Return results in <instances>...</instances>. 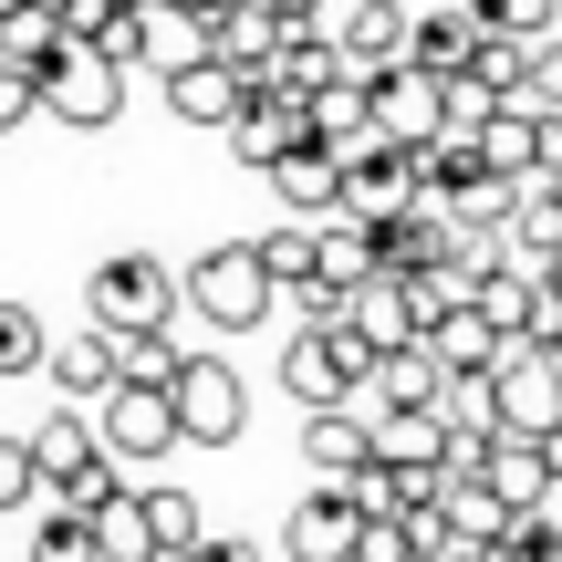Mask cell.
Instances as JSON below:
<instances>
[{"mask_svg":"<svg viewBox=\"0 0 562 562\" xmlns=\"http://www.w3.org/2000/svg\"><path fill=\"white\" fill-rule=\"evenodd\" d=\"M83 334H167L178 323V271L157 261V250H115V261H94L83 281Z\"/></svg>","mask_w":562,"mask_h":562,"instance_id":"obj_1","label":"cell"},{"mask_svg":"<svg viewBox=\"0 0 562 562\" xmlns=\"http://www.w3.org/2000/svg\"><path fill=\"white\" fill-rule=\"evenodd\" d=\"M178 313H199L209 334H250V323H271V281H261V261H250V240L199 250V261L178 271Z\"/></svg>","mask_w":562,"mask_h":562,"instance_id":"obj_2","label":"cell"},{"mask_svg":"<svg viewBox=\"0 0 562 562\" xmlns=\"http://www.w3.org/2000/svg\"><path fill=\"white\" fill-rule=\"evenodd\" d=\"M167 417H178V448H229L250 427V385L229 375L220 355H178V375H167Z\"/></svg>","mask_w":562,"mask_h":562,"instance_id":"obj_3","label":"cell"},{"mask_svg":"<svg viewBox=\"0 0 562 562\" xmlns=\"http://www.w3.org/2000/svg\"><path fill=\"white\" fill-rule=\"evenodd\" d=\"M32 94H42V115L53 125H74V136H104V125L125 115V74L104 53H83V42H63L53 63L32 74Z\"/></svg>","mask_w":562,"mask_h":562,"instance_id":"obj_4","label":"cell"},{"mask_svg":"<svg viewBox=\"0 0 562 562\" xmlns=\"http://www.w3.org/2000/svg\"><path fill=\"white\" fill-rule=\"evenodd\" d=\"M83 427H94V459H104V469H146V459H167V448H178L167 385H104Z\"/></svg>","mask_w":562,"mask_h":562,"instance_id":"obj_5","label":"cell"},{"mask_svg":"<svg viewBox=\"0 0 562 562\" xmlns=\"http://www.w3.org/2000/svg\"><path fill=\"white\" fill-rule=\"evenodd\" d=\"M490 406H501V438H552L562 427V364L542 344H510L490 364Z\"/></svg>","mask_w":562,"mask_h":562,"instance_id":"obj_6","label":"cell"},{"mask_svg":"<svg viewBox=\"0 0 562 562\" xmlns=\"http://www.w3.org/2000/svg\"><path fill=\"white\" fill-rule=\"evenodd\" d=\"M406 63V0H355V11L334 21V74L344 83H375Z\"/></svg>","mask_w":562,"mask_h":562,"instance_id":"obj_7","label":"cell"},{"mask_svg":"<svg viewBox=\"0 0 562 562\" xmlns=\"http://www.w3.org/2000/svg\"><path fill=\"white\" fill-rule=\"evenodd\" d=\"M355 375H364V355L344 334H292L281 344V385H292V406H313V417L355 396Z\"/></svg>","mask_w":562,"mask_h":562,"instance_id":"obj_8","label":"cell"},{"mask_svg":"<svg viewBox=\"0 0 562 562\" xmlns=\"http://www.w3.org/2000/svg\"><path fill=\"white\" fill-rule=\"evenodd\" d=\"M334 334L355 344L364 364H375V355H406V344H417V323H406V292H396V281H385V271H375V281H355V292H344Z\"/></svg>","mask_w":562,"mask_h":562,"instance_id":"obj_9","label":"cell"},{"mask_svg":"<svg viewBox=\"0 0 562 562\" xmlns=\"http://www.w3.org/2000/svg\"><path fill=\"white\" fill-rule=\"evenodd\" d=\"M355 501L344 490H302L292 521H281V562H355Z\"/></svg>","mask_w":562,"mask_h":562,"instance_id":"obj_10","label":"cell"},{"mask_svg":"<svg viewBox=\"0 0 562 562\" xmlns=\"http://www.w3.org/2000/svg\"><path fill=\"white\" fill-rule=\"evenodd\" d=\"M406 188H417V167H406V146H364V157H344V220L385 229L406 209Z\"/></svg>","mask_w":562,"mask_h":562,"instance_id":"obj_11","label":"cell"},{"mask_svg":"<svg viewBox=\"0 0 562 562\" xmlns=\"http://www.w3.org/2000/svg\"><path fill=\"white\" fill-rule=\"evenodd\" d=\"M364 115H375V136H385V146H427V136H438V83L396 63V74L364 83Z\"/></svg>","mask_w":562,"mask_h":562,"instance_id":"obj_12","label":"cell"},{"mask_svg":"<svg viewBox=\"0 0 562 562\" xmlns=\"http://www.w3.org/2000/svg\"><path fill=\"white\" fill-rule=\"evenodd\" d=\"M261 178H271L281 220H302V229H313V220H334V209H344V167L323 157V146H292V157H271V167H261Z\"/></svg>","mask_w":562,"mask_h":562,"instance_id":"obj_13","label":"cell"},{"mask_svg":"<svg viewBox=\"0 0 562 562\" xmlns=\"http://www.w3.org/2000/svg\"><path fill=\"white\" fill-rule=\"evenodd\" d=\"M220 136H229L240 167H271V157H292V146H313L302 136V104H281V94H240V115H229Z\"/></svg>","mask_w":562,"mask_h":562,"instance_id":"obj_14","label":"cell"},{"mask_svg":"<svg viewBox=\"0 0 562 562\" xmlns=\"http://www.w3.org/2000/svg\"><path fill=\"white\" fill-rule=\"evenodd\" d=\"M271 42H281V21L261 11V0H229V11H209V63H220V74H240V83H261V63H271Z\"/></svg>","mask_w":562,"mask_h":562,"instance_id":"obj_15","label":"cell"},{"mask_svg":"<svg viewBox=\"0 0 562 562\" xmlns=\"http://www.w3.org/2000/svg\"><path fill=\"white\" fill-rule=\"evenodd\" d=\"M469 53H480L469 11H406V74L448 83V74H469Z\"/></svg>","mask_w":562,"mask_h":562,"instance_id":"obj_16","label":"cell"},{"mask_svg":"<svg viewBox=\"0 0 562 562\" xmlns=\"http://www.w3.org/2000/svg\"><path fill=\"white\" fill-rule=\"evenodd\" d=\"M480 490L510 510V521H521V510H542L552 469H542V448H531V438H490V448H480Z\"/></svg>","mask_w":562,"mask_h":562,"instance_id":"obj_17","label":"cell"},{"mask_svg":"<svg viewBox=\"0 0 562 562\" xmlns=\"http://www.w3.org/2000/svg\"><path fill=\"white\" fill-rule=\"evenodd\" d=\"M313 281H323V292H355V281H375V229L344 220V209H334V220H313Z\"/></svg>","mask_w":562,"mask_h":562,"instance_id":"obj_18","label":"cell"},{"mask_svg":"<svg viewBox=\"0 0 562 562\" xmlns=\"http://www.w3.org/2000/svg\"><path fill=\"white\" fill-rule=\"evenodd\" d=\"M240 94H250V83L220 74V63H188V74H167V115H178V125H209V136L240 115Z\"/></svg>","mask_w":562,"mask_h":562,"instance_id":"obj_19","label":"cell"},{"mask_svg":"<svg viewBox=\"0 0 562 562\" xmlns=\"http://www.w3.org/2000/svg\"><path fill=\"white\" fill-rule=\"evenodd\" d=\"M501 355H510V344L490 334V323L469 313V302H459V313L438 323V334H427V364H438V375H490V364H501Z\"/></svg>","mask_w":562,"mask_h":562,"instance_id":"obj_20","label":"cell"},{"mask_svg":"<svg viewBox=\"0 0 562 562\" xmlns=\"http://www.w3.org/2000/svg\"><path fill=\"white\" fill-rule=\"evenodd\" d=\"M83 531H94V562H157V552H146V510H136V490H104V501L83 510Z\"/></svg>","mask_w":562,"mask_h":562,"instance_id":"obj_21","label":"cell"},{"mask_svg":"<svg viewBox=\"0 0 562 562\" xmlns=\"http://www.w3.org/2000/svg\"><path fill=\"white\" fill-rule=\"evenodd\" d=\"M302 459L323 469V490H344V480H355V469H364V427L344 417V406H323V417L302 427Z\"/></svg>","mask_w":562,"mask_h":562,"instance_id":"obj_22","label":"cell"},{"mask_svg":"<svg viewBox=\"0 0 562 562\" xmlns=\"http://www.w3.org/2000/svg\"><path fill=\"white\" fill-rule=\"evenodd\" d=\"M42 375H53L74 406H94L104 385H115V355H104V334H74V344H53V355H42Z\"/></svg>","mask_w":562,"mask_h":562,"instance_id":"obj_23","label":"cell"},{"mask_svg":"<svg viewBox=\"0 0 562 562\" xmlns=\"http://www.w3.org/2000/svg\"><path fill=\"white\" fill-rule=\"evenodd\" d=\"M469 313L490 323L501 344H521V313H531V271H510V261H490L480 281H469Z\"/></svg>","mask_w":562,"mask_h":562,"instance_id":"obj_24","label":"cell"},{"mask_svg":"<svg viewBox=\"0 0 562 562\" xmlns=\"http://www.w3.org/2000/svg\"><path fill=\"white\" fill-rule=\"evenodd\" d=\"M469 11V32L480 42H552L562 21H552V0H459Z\"/></svg>","mask_w":562,"mask_h":562,"instance_id":"obj_25","label":"cell"},{"mask_svg":"<svg viewBox=\"0 0 562 562\" xmlns=\"http://www.w3.org/2000/svg\"><path fill=\"white\" fill-rule=\"evenodd\" d=\"M104 355H115V385H167L178 375V323H167V334H104Z\"/></svg>","mask_w":562,"mask_h":562,"instance_id":"obj_26","label":"cell"},{"mask_svg":"<svg viewBox=\"0 0 562 562\" xmlns=\"http://www.w3.org/2000/svg\"><path fill=\"white\" fill-rule=\"evenodd\" d=\"M53 53H63V32H53V0H21V11L0 21V63H11V74H42Z\"/></svg>","mask_w":562,"mask_h":562,"instance_id":"obj_27","label":"cell"},{"mask_svg":"<svg viewBox=\"0 0 562 562\" xmlns=\"http://www.w3.org/2000/svg\"><path fill=\"white\" fill-rule=\"evenodd\" d=\"M136 510H146V552H199V542H209L188 490H136Z\"/></svg>","mask_w":562,"mask_h":562,"instance_id":"obj_28","label":"cell"},{"mask_svg":"<svg viewBox=\"0 0 562 562\" xmlns=\"http://www.w3.org/2000/svg\"><path fill=\"white\" fill-rule=\"evenodd\" d=\"M250 261H261L271 292H292V281H313V229H302V220H281L271 240H250Z\"/></svg>","mask_w":562,"mask_h":562,"instance_id":"obj_29","label":"cell"},{"mask_svg":"<svg viewBox=\"0 0 562 562\" xmlns=\"http://www.w3.org/2000/svg\"><path fill=\"white\" fill-rule=\"evenodd\" d=\"M42 355H53L42 344V313L32 302H0V375H42Z\"/></svg>","mask_w":562,"mask_h":562,"instance_id":"obj_30","label":"cell"},{"mask_svg":"<svg viewBox=\"0 0 562 562\" xmlns=\"http://www.w3.org/2000/svg\"><path fill=\"white\" fill-rule=\"evenodd\" d=\"M510 104H521V115H562V32H552V42H531L521 94H510Z\"/></svg>","mask_w":562,"mask_h":562,"instance_id":"obj_31","label":"cell"},{"mask_svg":"<svg viewBox=\"0 0 562 562\" xmlns=\"http://www.w3.org/2000/svg\"><path fill=\"white\" fill-rule=\"evenodd\" d=\"M32 562H94V531H83V510H53V501H42V531H32Z\"/></svg>","mask_w":562,"mask_h":562,"instance_id":"obj_32","label":"cell"},{"mask_svg":"<svg viewBox=\"0 0 562 562\" xmlns=\"http://www.w3.org/2000/svg\"><path fill=\"white\" fill-rule=\"evenodd\" d=\"M490 562H562V531L542 521V510H521V521H510L501 542H490Z\"/></svg>","mask_w":562,"mask_h":562,"instance_id":"obj_33","label":"cell"},{"mask_svg":"<svg viewBox=\"0 0 562 562\" xmlns=\"http://www.w3.org/2000/svg\"><path fill=\"white\" fill-rule=\"evenodd\" d=\"M32 501H42L32 459H21V438H0V510H32Z\"/></svg>","mask_w":562,"mask_h":562,"instance_id":"obj_34","label":"cell"},{"mask_svg":"<svg viewBox=\"0 0 562 562\" xmlns=\"http://www.w3.org/2000/svg\"><path fill=\"white\" fill-rule=\"evenodd\" d=\"M355 562H417L406 521H364V531H355Z\"/></svg>","mask_w":562,"mask_h":562,"instance_id":"obj_35","label":"cell"},{"mask_svg":"<svg viewBox=\"0 0 562 562\" xmlns=\"http://www.w3.org/2000/svg\"><path fill=\"white\" fill-rule=\"evenodd\" d=\"M42 115V94H32V74H11V63H0V136H21V125Z\"/></svg>","mask_w":562,"mask_h":562,"instance_id":"obj_36","label":"cell"},{"mask_svg":"<svg viewBox=\"0 0 562 562\" xmlns=\"http://www.w3.org/2000/svg\"><path fill=\"white\" fill-rule=\"evenodd\" d=\"M188 562H261V552H250V542H199Z\"/></svg>","mask_w":562,"mask_h":562,"instance_id":"obj_37","label":"cell"},{"mask_svg":"<svg viewBox=\"0 0 562 562\" xmlns=\"http://www.w3.org/2000/svg\"><path fill=\"white\" fill-rule=\"evenodd\" d=\"M261 11H271V21H313L323 0H261Z\"/></svg>","mask_w":562,"mask_h":562,"instance_id":"obj_38","label":"cell"},{"mask_svg":"<svg viewBox=\"0 0 562 562\" xmlns=\"http://www.w3.org/2000/svg\"><path fill=\"white\" fill-rule=\"evenodd\" d=\"M438 562H490V552H459V542H448V552H438Z\"/></svg>","mask_w":562,"mask_h":562,"instance_id":"obj_39","label":"cell"},{"mask_svg":"<svg viewBox=\"0 0 562 562\" xmlns=\"http://www.w3.org/2000/svg\"><path fill=\"white\" fill-rule=\"evenodd\" d=\"M11 11H21V0H0V21H11Z\"/></svg>","mask_w":562,"mask_h":562,"instance_id":"obj_40","label":"cell"}]
</instances>
